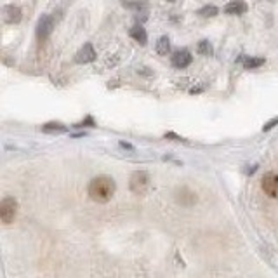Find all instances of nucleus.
Here are the masks:
<instances>
[{"instance_id": "f257e3e1", "label": "nucleus", "mask_w": 278, "mask_h": 278, "mask_svg": "<svg viewBox=\"0 0 278 278\" xmlns=\"http://www.w3.org/2000/svg\"><path fill=\"white\" fill-rule=\"evenodd\" d=\"M117 184L110 176H98L90 181L89 184V198L92 202L98 203H106L111 200V196L115 195Z\"/></svg>"}, {"instance_id": "f03ea898", "label": "nucleus", "mask_w": 278, "mask_h": 278, "mask_svg": "<svg viewBox=\"0 0 278 278\" xmlns=\"http://www.w3.org/2000/svg\"><path fill=\"white\" fill-rule=\"evenodd\" d=\"M129 186H131V192L134 195H144L150 188V177H148L146 170H136L131 176Z\"/></svg>"}, {"instance_id": "7ed1b4c3", "label": "nucleus", "mask_w": 278, "mask_h": 278, "mask_svg": "<svg viewBox=\"0 0 278 278\" xmlns=\"http://www.w3.org/2000/svg\"><path fill=\"white\" fill-rule=\"evenodd\" d=\"M16 216H18V202L12 196H5L0 203V219L4 224H11L14 222Z\"/></svg>"}, {"instance_id": "20e7f679", "label": "nucleus", "mask_w": 278, "mask_h": 278, "mask_svg": "<svg viewBox=\"0 0 278 278\" xmlns=\"http://www.w3.org/2000/svg\"><path fill=\"white\" fill-rule=\"evenodd\" d=\"M263 192L266 193L270 198H278V174L277 172H268L263 177Z\"/></svg>"}, {"instance_id": "39448f33", "label": "nucleus", "mask_w": 278, "mask_h": 278, "mask_svg": "<svg viewBox=\"0 0 278 278\" xmlns=\"http://www.w3.org/2000/svg\"><path fill=\"white\" fill-rule=\"evenodd\" d=\"M54 30V18L49 14H44L37 23V37L38 40H45Z\"/></svg>"}, {"instance_id": "423d86ee", "label": "nucleus", "mask_w": 278, "mask_h": 278, "mask_svg": "<svg viewBox=\"0 0 278 278\" xmlns=\"http://www.w3.org/2000/svg\"><path fill=\"white\" fill-rule=\"evenodd\" d=\"M96 59V51L92 47V44H83L82 47L79 49V53L75 54V61L80 64L90 63V61Z\"/></svg>"}, {"instance_id": "0eeeda50", "label": "nucleus", "mask_w": 278, "mask_h": 278, "mask_svg": "<svg viewBox=\"0 0 278 278\" xmlns=\"http://www.w3.org/2000/svg\"><path fill=\"white\" fill-rule=\"evenodd\" d=\"M2 16H4V21L9 23V25H14V23H19L23 18L21 9L18 5H5L2 9Z\"/></svg>"}, {"instance_id": "6e6552de", "label": "nucleus", "mask_w": 278, "mask_h": 278, "mask_svg": "<svg viewBox=\"0 0 278 278\" xmlns=\"http://www.w3.org/2000/svg\"><path fill=\"white\" fill-rule=\"evenodd\" d=\"M192 61H193V56L188 53V51H177V53H174V56H172V64L176 68L190 66Z\"/></svg>"}, {"instance_id": "1a4fd4ad", "label": "nucleus", "mask_w": 278, "mask_h": 278, "mask_svg": "<svg viewBox=\"0 0 278 278\" xmlns=\"http://www.w3.org/2000/svg\"><path fill=\"white\" fill-rule=\"evenodd\" d=\"M247 4H245L244 0H231L228 5L224 7V12L229 16H238V14H244L247 12Z\"/></svg>"}, {"instance_id": "9d476101", "label": "nucleus", "mask_w": 278, "mask_h": 278, "mask_svg": "<svg viewBox=\"0 0 278 278\" xmlns=\"http://www.w3.org/2000/svg\"><path fill=\"white\" fill-rule=\"evenodd\" d=\"M122 5L125 9H131V11L143 12L148 9V0H122Z\"/></svg>"}, {"instance_id": "9b49d317", "label": "nucleus", "mask_w": 278, "mask_h": 278, "mask_svg": "<svg viewBox=\"0 0 278 278\" xmlns=\"http://www.w3.org/2000/svg\"><path fill=\"white\" fill-rule=\"evenodd\" d=\"M129 33H131V37L134 38L136 42H139L141 45L146 44L148 35H146V30H144V28L141 27V25H136L134 28H131V31H129Z\"/></svg>"}, {"instance_id": "f8f14e48", "label": "nucleus", "mask_w": 278, "mask_h": 278, "mask_svg": "<svg viewBox=\"0 0 278 278\" xmlns=\"http://www.w3.org/2000/svg\"><path fill=\"white\" fill-rule=\"evenodd\" d=\"M169 51H170V38L167 37V35H164V37H160L157 42V53L160 54V56H167Z\"/></svg>"}, {"instance_id": "ddd939ff", "label": "nucleus", "mask_w": 278, "mask_h": 278, "mask_svg": "<svg viewBox=\"0 0 278 278\" xmlns=\"http://www.w3.org/2000/svg\"><path fill=\"white\" fill-rule=\"evenodd\" d=\"M240 61L244 63V66L247 70H252V68H259L261 64H264V57H249V56H242Z\"/></svg>"}, {"instance_id": "4468645a", "label": "nucleus", "mask_w": 278, "mask_h": 278, "mask_svg": "<svg viewBox=\"0 0 278 278\" xmlns=\"http://www.w3.org/2000/svg\"><path fill=\"white\" fill-rule=\"evenodd\" d=\"M196 51H198L200 54H203V56H212V54H214V49H212V45L209 40H200Z\"/></svg>"}, {"instance_id": "2eb2a0df", "label": "nucleus", "mask_w": 278, "mask_h": 278, "mask_svg": "<svg viewBox=\"0 0 278 278\" xmlns=\"http://www.w3.org/2000/svg\"><path fill=\"white\" fill-rule=\"evenodd\" d=\"M218 12L219 9L216 7V5H205V7H202L198 11V16H202V18H214Z\"/></svg>"}, {"instance_id": "dca6fc26", "label": "nucleus", "mask_w": 278, "mask_h": 278, "mask_svg": "<svg viewBox=\"0 0 278 278\" xmlns=\"http://www.w3.org/2000/svg\"><path fill=\"white\" fill-rule=\"evenodd\" d=\"M44 131L45 132H51V131L64 132V131H66V127H64V125H61V124H47V125H44Z\"/></svg>"}, {"instance_id": "f3484780", "label": "nucleus", "mask_w": 278, "mask_h": 278, "mask_svg": "<svg viewBox=\"0 0 278 278\" xmlns=\"http://www.w3.org/2000/svg\"><path fill=\"white\" fill-rule=\"evenodd\" d=\"M275 125H278V117L271 118V120L268 122V124H264V125H263V131H271V129H273Z\"/></svg>"}, {"instance_id": "a211bd4d", "label": "nucleus", "mask_w": 278, "mask_h": 278, "mask_svg": "<svg viewBox=\"0 0 278 278\" xmlns=\"http://www.w3.org/2000/svg\"><path fill=\"white\" fill-rule=\"evenodd\" d=\"M169 2H176V0H169Z\"/></svg>"}]
</instances>
